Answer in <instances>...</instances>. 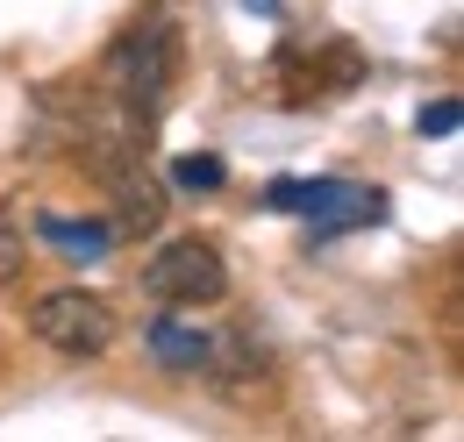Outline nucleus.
I'll list each match as a JSON object with an SVG mask.
<instances>
[{"label":"nucleus","mask_w":464,"mask_h":442,"mask_svg":"<svg viewBox=\"0 0 464 442\" xmlns=\"http://www.w3.org/2000/svg\"><path fill=\"white\" fill-rule=\"evenodd\" d=\"M172 178L186 186V193H215V186H222L229 171H222V158H179V165H172Z\"/></svg>","instance_id":"9"},{"label":"nucleus","mask_w":464,"mask_h":442,"mask_svg":"<svg viewBox=\"0 0 464 442\" xmlns=\"http://www.w3.org/2000/svg\"><path fill=\"white\" fill-rule=\"evenodd\" d=\"M143 293L158 307H215L229 293V264L208 235H172L158 257H143Z\"/></svg>","instance_id":"2"},{"label":"nucleus","mask_w":464,"mask_h":442,"mask_svg":"<svg viewBox=\"0 0 464 442\" xmlns=\"http://www.w3.org/2000/svg\"><path fill=\"white\" fill-rule=\"evenodd\" d=\"M458 129V101H436V108H421V136H450Z\"/></svg>","instance_id":"10"},{"label":"nucleus","mask_w":464,"mask_h":442,"mask_svg":"<svg viewBox=\"0 0 464 442\" xmlns=\"http://www.w3.org/2000/svg\"><path fill=\"white\" fill-rule=\"evenodd\" d=\"M29 329L36 342H51L58 357H108L115 350V307L86 285H58L29 307Z\"/></svg>","instance_id":"3"},{"label":"nucleus","mask_w":464,"mask_h":442,"mask_svg":"<svg viewBox=\"0 0 464 442\" xmlns=\"http://www.w3.org/2000/svg\"><path fill=\"white\" fill-rule=\"evenodd\" d=\"M357 186H343V178H314V186H293V178H279L272 193H265V207H279V215H336Z\"/></svg>","instance_id":"7"},{"label":"nucleus","mask_w":464,"mask_h":442,"mask_svg":"<svg viewBox=\"0 0 464 442\" xmlns=\"http://www.w3.org/2000/svg\"><path fill=\"white\" fill-rule=\"evenodd\" d=\"M108 193H115V221H121V228H158L165 193H158L150 171H136L129 158H115V165H108Z\"/></svg>","instance_id":"4"},{"label":"nucleus","mask_w":464,"mask_h":442,"mask_svg":"<svg viewBox=\"0 0 464 442\" xmlns=\"http://www.w3.org/2000/svg\"><path fill=\"white\" fill-rule=\"evenodd\" d=\"M172 79H179V29L165 14L136 22L115 51H108V86H115V101H121L129 121H158V108L172 101Z\"/></svg>","instance_id":"1"},{"label":"nucleus","mask_w":464,"mask_h":442,"mask_svg":"<svg viewBox=\"0 0 464 442\" xmlns=\"http://www.w3.org/2000/svg\"><path fill=\"white\" fill-rule=\"evenodd\" d=\"M143 342H150V357H158L165 371H208V364H215V335L186 329V322H150Z\"/></svg>","instance_id":"5"},{"label":"nucleus","mask_w":464,"mask_h":442,"mask_svg":"<svg viewBox=\"0 0 464 442\" xmlns=\"http://www.w3.org/2000/svg\"><path fill=\"white\" fill-rule=\"evenodd\" d=\"M36 235H44V243H51V250H64V257H72V264H101V257H108V243H115V228H108V221H36Z\"/></svg>","instance_id":"6"},{"label":"nucleus","mask_w":464,"mask_h":442,"mask_svg":"<svg viewBox=\"0 0 464 442\" xmlns=\"http://www.w3.org/2000/svg\"><path fill=\"white\" fill-rule=\"evenodd\" d=\"M22 272H29V235L0 215V285H14Z\"/></svg>","instance_id":"8"}]
</instances>
